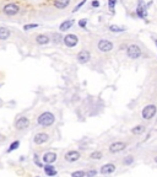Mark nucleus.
I'll return each instance as SVG.
<instances>
[{"instance_id":"obj_1","label":"nucleus","mask_w":157,"mask_h":177,"mask_svg":"<svg viewBox=\"0 0 157 177\" xmlns=\"http://www.w3.org/2000/svg\"><path fill=\"white\" fill-rule=\"evenodd\" d=\"M37 122H38L39 126H42V127H49V126H52V124L55 122V117H54L53 113L44 112V113H42L41 116L37 118Z\"/></svg>"},{"instance_id":"obj_2","label":"nucleus","mask_w":157,"mask_h":177,"mask_svg":"<svg viewBox=\"0 0 157 177\" xmlns=\"http://www.w3.org/2000/svg\"><path fill=\"white\" fill-rule=\"evenodd\" d=\"M127 54L130 59H138L139 57H141V49L138 44H132L128 47Z\"/></svg>"},{"instance_id":"obj_3","label":"nucleus","mask_w":157,"mask_h":177,"mask_svg":"<svg viewBox=\"0 0 157 177\" xmlns=\"http://www.w3.org/2000/svg\"><path fill=\"white\" fill-rule=\"evenodd\" d=\"M3 11H4L5 15H8V16H14V15L19 14L20 8H19V5L14 4V3H10L8 5H5L4 9H3Z\"/></svg>"},{"instance_id":"obj_4","label":"nucleus","mask_w":157,"mask_h":177,"mask_svg":"<svg viewBox=\"0 0 157 177\" xmlns=\"http://www.w3.org/2000/svg\"><path fill=\"white\" fill-rule=\"evenodd\" d=\"M157 112V108L155 105H147L143 110V118L144 119H151Z\"/></svg>"},{"instance_id":"obj_5","label":"nucleus","mask_w":157,"mask_h":177,"mask_svg":"<svg viewBox=\"0 0 157 177\" xmlns=\"http://www.w3.org/2000/svg\"><path fill=\"white\" fill-rule=\"evenodd\" d=\"M98 49L103 52V53H107V52H111L113 49V43L109 42L107 39H101L98 42Z\"/></svg>"},{"instance_id":"obj_6","label":"nucleus","mask_w":157,"mask_h":177,"mask_svg":"<svg viewBox=\"0 0 157 177\" xmlns=\"http://www.w3.org/2000/svg\"><path fill=\"white\" fill-rule=\"evenodd\" d=\"M63 41H64V43L66 47H75L78 42V38H77V36L75 35H66L64 38H63Z\"/></svg>"},{"instance_id":"obj_7","label":"nucleus","mask_w":157,"mask_h":177,"mask_svg":"<svg viewBox=\"0 0 157 177\" xmlns=\"http://www.w3.org/2000/svg\"><path fill=\"white\" fill-rule=\"evenodd\" d=\"M76 59H77L78 63L85 64L91 59V54H90V52H87V50H80L76 55Z\"/></svg>"},{"instance_id":"obj_8","label":"nucleus","mask_w":157,"mask_h":177,"mask_svg":"<svg viewBox=\"0 0 157 177\" xmlns=\"http://www.w3.org/2000/svg\"><path fill=\"white\" fill-rule=\"evenodd\" d=\"M125 143L123 142H116V143H113L111 144V147H109V151L113 153V154H116V153H120V151H123V150L125 149Z\"/></svg>"},{"instance_id":"obj_9","label":"nucleus","mask_w":157,"mask_h":177,"mask_svg":"<svg viewBox=\"0 0 157 177\" xmlns=\"http://www.w3.org/2000/svg\"><path fill=\"white\" fill-rule=\"evenodd\" d=\"M78 159H80V153L76 151V150H70L65 154V160L67 162H75Z\"/></svg>"},{"instance_id":"obj_10","label":"nucleus","mask_w":157,"mask_h":177,"mask_svg":"<svg viewBox=\"0 0 157 177\" xmlns=\"http://www.w3.org/2000/svg\"><path fill=\"white\" fill-rule=\"evenodd\" d=\"M30 124V119L26 118V117H20L16 122H15V127H16V129H19V131H21V129H25L27 128Z\"/></svg>"},{"instance_id":"obj_11","label":"nucleus","mask_w":157,"mask_h":177,"mask_svg":"<svg viewBox=\"0 0 157 177\" xmlns=\"http://www.w3.org/2000/svg\"><path fill=\"white\" fill-rule=\"evenodd\" d=\"M48 139H49V135L47 134V133H37L34 135V143L37 144V145H41V144H44L45 142H48Z\"/></svg>"},{"instance_id":"obj_12","label":"nucleus","mask_w":157,"mask_h":177,"mask_svg":"<svg viewBox=\"0 0 157 177\" xmlns=\"http://www.w3.org/2000/svg\"><path fill=\"white\" fill-rule=\"evenodd\" d=\"M116 171V165L114 164H106L101 167V174L102 175H109V174H113Z\"/></svg>"},{"instance_id":"obj_13","label":"nucleus","mask_w":157,"mask_h":177,"mask_svg":"<svg viewBox=\"0 0 157 177\" xmlns=\"http://www.w3.org/2000/svg\"><path fill=\"white\" fill-rule=\"evenodd\" d=\"M42 159H43V161L45 164H53L56 160V154L55 153H45Z\"/></svg>"},{"instance_id":"obj_14","label":"nucleus","mask_w":157,"mask_h":177,"mask_svg":"<svg viewBox=\"0 0 157 177\" xmlns=\"http://www.w3.org/2000/svg\"><path fill=\"white\" fill-rule=\"evenodd\" d=\"M136 12H138V16L140 19H146V16H147V11H146V8L144 6V4H139V6H138V10H136Z\"/></svg>"},{"instance_id":"obj_15","label":"nucleus","mask_w":157,"mask_h":177,"mask_svg":"<svg viewBox=\"0 0 157 177\" xmlns=\"http://www.w3.org/2000/svg\"><path fill=\"white\" fill-rule=\"evenodd\" d=\"M43 169H44V172H45L47 176H55L56 174H58V172H56V170L50 164H47Z\"/></svg>"},{"instance_id":"obj_16","label":"nucleus","mask_w":157,"mask_h":177,"mask_svg":"<svg viewBox=\"0 0 157 177\" xmlns=\"http://www.w3.org/2000/svg\"><path fill=\"white\" fill-rule=\"evenodd\" d=\"M70 4V0H54V6L58 9H65Z\"/></svg>"},{"instance_id":"obj_17","label":"nucleus","mask_w":157,"mask_h":177,"mask_svg":"<svg viewBox=\"0 0 157 177\" xmlns=\"http://www.w3.org/2000/svg\"><path fill=\"white\" fill-rule=\"evenodd\" d=\"M49 41H50L49 37L48 36H45V35H39V36H37V38H36V42H37L38 44H41V46L49 43Z\"/></svg>"},{"instance_id":"obj_18","label":"nucleus","mask_w":157,"mask_h":177,"mask_svg":"<svg viewBox=\"0 0 157 177\" xmlns=\"http://www.w3.org/2000/svg\"><path fill=\"white\" fill-rule=\"evenodd\" d=\"M72 25H74V20H66V21H64V22L60 25L59 30H60V31H67V30L71 28Z\"/></svg>"},{"instance_id":"obj_19","label":"nucleus","mask_w":157,"mask_h":177,"mask_svg":"<svg viewBox=\"0 0 157 177\" xmlns=\"http://www.w3.org/2000/svg\"><path fill=\"white\" fill-rule=\"evenodd\" d=\"M10 37V30H8L6 27H0V39L5 41Z\"/></svg>"},{"instance_id":"obj_20","label":"nucleus","mask_w":157,"mask_h":177,"mask_svg":"<svg viewBox=\"0 0 157 177\" xmlns=\"http://www.w3.org/2000/svg\"><path fill=\"white\" fill-rule=\"evenodd\" d=\"M109 30L112 32H123V31H125L124 27H120V26H117V25H111L109 26Z\"/></svg>"},{"instance_id":"obj_21","label":"nucleus","mask_w":157,"mask_h":177,"mask_svg":"<svg viewBox=\"0 0 157 177\" xmlns=\"http://www.w3.org/2000/svg\"><path fill=\"white\" fill-rule=\"evenodd\" d=\"M132 132H133L134 134H141V133L145 132V127H144V126H136L135 128H133Z\"/></svg>"},{"instance_id":"obj_22","label":"nucleus","mask_w":157,"mask_h":177,"mask_svg":"<svg viewBox=\"0 0 157 177\" xmlns=\"http://www.w3.org/2000/svg\"><path fill=\"white\" fill-rule=\"evenodd\" d=\"M19 147H20V142H19V140H16V142H14V143H12V144L9 147V149H8V153H11V151H14V150H16Z\"/></svg>"},{"instance_id":"obj_23","label":"nucleus","mask_w":157,"mask_h":177,"mask_svg":"<svg viewBox=\"0 0 157 177\" xmlns=\"http://www.w3.org/2000/svg\"><path fill=\"white\" fill-rule=\"evenodd\" d=\"M90 158H91V159H95V160H99V159L103 158V155H102L101 151H93V153L90 155Z\"/></svg>"},{"instance_id":"obj_24","label":"nucleus","mask_w":157,"mask_h":177,"mask_svg":"<svg viewBox=\"0 0 157 177\" xmlns=\"http://www.w3.org/2000/svg\"><path fill=\"white\" fill-rule=\"evenodd\" d=\"M36 27H38L37 24H28V25H25L23 26V30L25 31H28V30H32V28H36Z\"/></svg>"},{"instance_id":"obj_25","label":"nucleus","mask_w":157,"mask_h":177,"mask_svg":"<svg viewBox=\"0 0 157 177\" xmlns=\"http://www.w3.org/2000/svg\"><path fill=\"white\" fill-rule=\"evenodd\" d=\"M72 177H83L86 176V172H83V171H75V172L71 174Z\"/></svg>"},{"instance_id":"obj_26","label":"nucleus","mask_w":157,"mask_h":177,"mask_svg":"<svg viewBox=\"0 0 157 177\" xmlns=\"http://www.w3.org/2000/svg\"><path fill=\"white\" fill-rule=\"evenodd\" d=\"M116 3H117V0H108V6H109V10H111V11H114Z\"/></svg>"},{"instance_id":"obj_27","label":"nucleus","mask_w":157,"mask_h":177,"mask_svg":"<svg viewBox=\"0 0 157 177\" xmlns=\"http://www.w3.org/2000/svg\"><path fill=\"white\" fill-rule=\"evenodd\" d=\"M133 161H134L133 156H127V158L124 159V164L125 165H130V164H133Z\"/></svg>"},{"instance_id":"obj_28","label":"nucleus","mask_w":157,"mask_h":177,"mask_svg":"<svg viewBox=\"0 0 157 177\" xmlns=\"http://www.w3.org/2000/svg\"><path fill=\"white\" fill-rule=\"evenodd\" d=\"M60 39H63L60 35H58V33H55V35L53 36V41H54V42H55V43H59V42H60Z\"/></svg>"},{"instance_id":"obj_29","label":"nucleus","mask_w":157,"mask_h":177,"mask_svg":"<svg viewBox=\"0 0 157 177\" xmlns=\"http://www.w3.org/2000/svg\"><path fill=\"white\" fill-rule=\"evenodd\" d=\"M78 25H80V27L85 28L86 25H87V20H80V21H78Z\"/></svg>"},{"instance_id":"obj_30","label":"nucleus","mask_w":157,"mask_h":177,"mask_svg":"<svg viewBox=\"0 0 157 177\" xmlns=\"http://www.w3.org/2000/svg\"><path fill=\"white\" fill-rule=\"evenodd\" d=\"M33 160H34V162H36V165L37 166H39V167H42V164L39 162V160H38V156L34 154V156H33Z\"/></svg>"},{"instance_id":"obj_31","label":"nucleus","mask_w":157,"mask_h":177,"mask_svg":"<svg viewBox=\"0 0 157 177\" xmlns=\"http://www.w3.org/2000/svg\"><path fill=\"white\" fill-rule=\"evenodd\" d=\"M95 175H97L96 170H90V171H87L86 172V176H95Z\"/></svg>"},{"instance_id":"obj_32","label":"nucleus","mask_w":157,"mask_h":177,"mask_svg":"<svg viewBox=\"0 0 157 177\" xmlns=\"http://www.w3.org/2000/svg\"><path fill=\"white\" fill-rule=\"evenodd\" d=\"M85 3H86V0H82V1H81V3H78V4H77V6H76V8L74 9V12H75V11H77V10H78V9H80V8H81V6H82V5H83V4H85Z\"/></svg>"},{"instance_id":"obj_33","label":"nucleus","mask_w":157,"mask_h":177,"mask_svg":"<svg viewBox=\"0 0 157 177\" xmlns=\"http://www.w3.org/2000/svg\"><path fill=\"white\" fill-rule=\"evenodd\" d=\"M92 6H93V8H98V6H99V3L95 0V1H92Z\"/></svg>"},{"instance_id":"obj_34","label":"nucleus","mask_w":157,"mask_h":177,"mask_svg":"<svg viewBox=\"0 0 157 177\" xmlns=\"http://www.w3.org/2000/svg\"><path fill=\"white\" fill-rule=\"evenodd\" d=\"M124 48H127V46H125V44H122V46H120V47H119V49H122V50H123Z\"/></svg>"},{"instance_id":"obj_35","label":"nucleus","mask_w":157,"mask_h":177,"mask_svg":"<svg viewBox=\"0 0 157 177\" xmlns=\"http://www.w3.org/2000/svg\"><path fill=\"white\" fill-rule=\"evenodd\" d=\"M155 162L157 164V156H156V158H155Z\"/></svg>"}]
</instances>
